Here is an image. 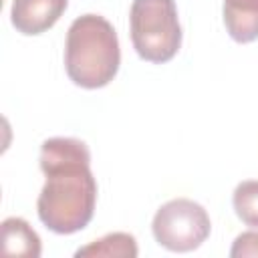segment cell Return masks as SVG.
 Here are the masks:
<instances>
[{
  "mask_svg": "<svg viewBox=\"0 0 258 258\" xmlns=\"http://www.w3.org/2000/svg\"><path fill=\"white\" fill-rule=\"evenodd\" d=\"M38 163L46 177L36 200L40 222L54 234H75L89 226L97 181L87 143L75 137H50L40 145Z\"/></svg>",
  "mask_w": 258,
  "mask_h": 258,
  "instance_id": "obj_1",
  "label": "cell"
},
{
  "mask_svg": "<svg viewBox=\"0 0 258 258\" xmlns=\"http://www.w3.org/2000/svg\"><path fill=\"white\" fill-rule=\"evenodd\" d=\"M119 64V38L107 18L83 14L71 22L64 42V69L77 87L101 89L109 85Z\"/></svg>",
  "mask_w": 258,
  "mask_h": 258,
  "instance_id": "obj_2",
  "label": "cell"
},
{
  "mask_svg": "<svg viewBox=\"0 0 258 258\" xmlns=\"http://www.w3.org/2000/svg\"><path fill=\"white\" fill-rule=\"evenodd\" d=\"M131 42L139 58L161 64L181 46V26L173 0H133L129 12Z\"/></svg>",
  "mask_w": 258,
  "mask_h": 258,
  "instance_id": "obj_3",
  "label": "cell"
},
{
  "mask_svg": "<svg viewBox=\"0 0 258 258\" xmlns=\"http://www.w3.org/2000/svg\"><path fill=\"white\" fill-rule=\"evenodd\" d=\"M210 216L194 200L175 198L165 202L153 216L151 232L159 246L171 252H191L210 236Z\"/></svg>",
  "mask_w": 258,
  "mask_h": 258,
  "instance_id": "obj_4",
  "label": "cell"
},
{
  "mask_svg": "<svg viewBox=\"0 0 258 258\" xmlns=\"http://www.w3.org/2000/svg\"><path fill=\"white\" fill-rule=\"evenodd\" d=\"M69 0H12V26L24 36H36L56 24Z\"/></svg>",
  "mask_w": 258,
  "mask_h": 258,
  "instance_id": "obj_5",
  "label": "cell"
},
{
  "mask_svg": "<svg viewBox=\"0 0 258 258\" xmlns=\"http://www.w3.org/2000/svg\"><path fill=\"white\" fill-rule=\"evenodd\" d=\"M222 14L232 40L246 44L258 38V0H224Z\"/></svg>",
  "mask_w": 258,
  "mask_h": 258,
  "instance_id": "obj_6",
  "label": "cell"
},
{
  "mask_svg": "<svg viewBox=\"0 0 258 258\" xmlns=\"http://www.w3.org/2000/svg\"><path fill=\"white\" fill-rule=\"evenodd\" d=\"M2 252L6 256L38 258L42 252L38 234L22 218H6L2 222Z\"/></svg>",
  "mask_w": 258,
  "mask_h": 258,
  "instance_id": "obj_7",
  "label": "cell"
},
{
  "mask_svg": "<svg viewBox=\"0 0 258 258\" xmlns=\"http://www.w3.org/2000/svg\"><path fill=\"white\" fill-rule=\"evenodd\" d=\"M137 242L127 232H111L75 252V256H107V258H135Z\"/></svg>",
  "mask_w": 258,
  "mask_h": 258,
  "instance_id": "obj_8",
  "label": "cell"
},
{
  "mask_svg": "<svg viewBox=\"0 0 258 258\" xmlns=\"http://www.w3.org/2000/svg\"><path fill=\"white\" fill-rule=\"evenodd\" d=\"M236 216L252 228H258V179L240 181L232 196Z\"/></svg>",
  "mask_w": 258,
  "mask_h": 258,
  "instance_id": "obj_9",
  "label": "cell"
},
{
  "mask_svg": "<svg viewBox=\"0 0 258 258\" xmlns=\"http://www.w3.org/2000/svg\"><path fill=\"white\" fill-rule=\"evenodd\" d=\"M230 256L232 258H244V256H258V232L256 230H248L242 232L232 248H230Z\"/></svg>",
  "mask_w": 258,
  "mask_h": 258,
  "instance_id": "obj_10",
  "label": "cell"
}]
</instances>
